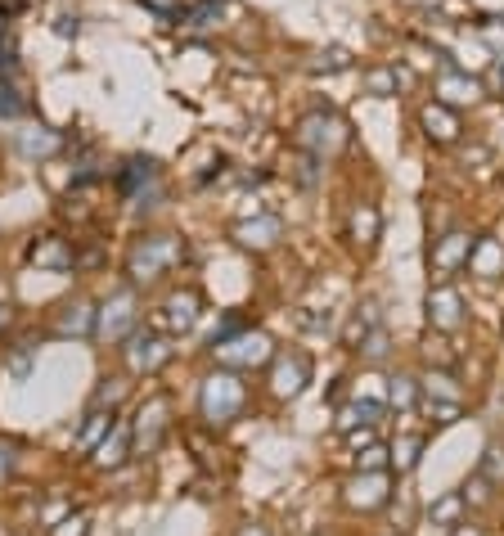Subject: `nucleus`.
I'll list each match as a JSON object with an SVG mask.
<instances>
[{
    "mask_svg": "<svg viewBox=\"0 0 504 536\" xmlns=\"http://www.w3.org/2000/svg\"><path fill=\"white\" fill-rule=\"evenodd\" d=\"M473 235H464V230H450V235H441L437 244H432L428 253V266L437 280H450L455 271H468V257H473Z\"/></svg>",
    "mask_w": 504,
    "mask_h": 536,
    "instance_id": "obj_7",
    "label": "nucleus"
},
{
    "mask_svg": "<svg viewBox=\"0 0 504 536\" xmlns=\"http://www.w3.org/2000/svg\"><path fill=\"white\" fill-rule=\"evenodd\" d=\"M414 401H419V383H414L410 374H396V379H392V406L396 410H410Z\"/></svg>",
    "mask_w": 504,
    "mask_h": 536,
    "instance_id": "obj_26",
    "label": "nucleus"
},
{
    "mask_svg": "<svg viewBox=\"0 0 504 536\" xmlns=\"http://www.w3.org/2000/svg\"><path fill=\"white\" fill-rule=\"evenodd\" d=\"M378 230H383L378 208H374V203H360V208L351 212V239H356V244H374Z\"/></svg>",
    "mask_w": 504,
    "mask_h": 536,
    "instance_id": "obj_21",
    "label": "nucleus"
},
{
    "mask_svg": "<svg viewBox=\"0 0 504 536\" xmlns=\"http://www.w3.org/2000/svg\"><path fill=\"white\" fill-rule=\"evenodd\" d=\"M32 266H41V271H72V248L68 239H41V244L32 248Z\"/></svg>",
    "mask_w": 504,
    "mask_h": 536,
    "instance_id": "obj_20",
    "label": "nucleus"
},
{
    "mask_svg": "<svg viewBox=\"0 0 504 536\" xmlns=\"http://www.w3.org/2000/svg\"><path fill=\"white\" fill-rule=\"evenodd\" d=\"M432 95H437L441 104H450V109H464V104L482 100L486 91L477 77L464 73V68H446V73H437V82H432Z\"/></svg>",
    "mask_w": 504,
    "mask_h": 536,
    "instance_id": "obj_10",
    "label": "nucleus"
},
{
    "mask_svg": "<svg viewBox=\"0 0 504 536\" xmlns=\"http://www.w3.org/2000/svg\"><path fill=\"white\" fill-rule=\"evenodd\" d=\"M9 473H14V451H9V446L0 442V482H5Z\"/></svg>",
    "mask_w": 504,
    "mask_h": 536,
    "instance_id": "obj_37",
    "label": "nucleus"
},
{
    "mask_svg": "<svg viewBox=\"0 0 504 536\" xmlns=\"http://www.w3.org/2000/svg\"><path fill=\"white\" fill-rule=\"evenodd\" d=\"M378 419H383V406H378V401H351V406L342 410V428H360V424L374 428Z\"/></svg>",
    "mask_w": 504,
    "mask_h": 536,
    "instance_id": "obj_24",
    "label": "nucleus"
},
{
    "mask_svg": "<svg viewBox=\"0 0 504 536\" xmlns=\"http://www.w3.org/2000/svg\"><path fill=\"white\" fill-rule=\"evenodd\" d=\"M95 316L99 311L90 307L86 298H72V302H63V307L54 311V334L59 338H90L95 334Z\"/></svg>",
    "mask_w": 504,
    "mask_h": 536,
    "instance_id": "obj_15",
    "label": "nucleus"
},
{
    "mask_svg": "<svg viewBox=\"0 0 504 536\" xmlns=\"http://www.w3.org/2000/svg\"><path fill=\"white\" fill-rule=\"evenodd\" d=\"M450 383H455V379L437 370V374H428V379H423V388H428V397H432V392H437L441 401H459V388H450Z\"/></svg>",
    "mask_w": 504,
    "mask_h": 536,
    "instance_id": "obj_31",
    "label": "nucleus"
},
{
    "mask_svg": "<svg viewBox=\"0 0 504 536\" xmlns=\"http://www.w3.org/2000/svg\"><path fill=\"white\" fill-rule=\"evenodd\" d=\"M459 514H464V496H459V491L432 505V523H450V527H455V518H459Z\"/></svg>",
    "mask_w": 504,
    "mask_h": 536,
    "instance_id": "obj_29",
    "label": "nucleus"
},
{
    "mask_svg": "<svg viewBox=\"0 0 504 536\" xmlns=\"http://www.w3.org/2000/svg\"><path fill=\"white\" fill-rule=\"evenodd\" d=\"M0 113H5V118H14V113H23V104L14 100V91H0Z\"/></svg>",
    "mask_w": 504,
    "mask_h": 536,
    "instance_id": "obj_36",
    "label": "nucleus"
},
{
    "mask_svg": "<svg viewBox=\"0 0 504 536\" xmlns=\"http://www.w3.org/2000/svg\"><path fill=\"white\" fill-rule=\"evenodd\" d=\"M18 149H23L27 158H32V154H54V149H59V136H54V131H45V127L23 131V136H18Z\"/></svg>",
    "mask_w": 504,
    "mask_h": 536,
    "instance_id": "obj_25",
    "label": "nucleus"
},
{
    "mask_svg": "<svg viewBox=\"0 0 504 536\" xmlns=\"http://www.w3.org/2000/svg\"><path fill=\"white\" fill-rule=\"evenodd\" d=\"M450 536H486V532L477 523H455V527H450Z\"/></svg>",
    "mask_w": 504,
    "mask_h": 536,
    "instance_id": "obj_38",
    "label": "nucleus"
},
{
    "mask_svg": "<svg viewBox=\"0 0 504 536\" xmlns=\"http://www.w3.org/2000/svg\"><path fill=\"white\" fill-rule=\"evenodd\" d=\"M360 469H392V451H383V446H365V455H356Z\"/></svg>",
    "mask_w": 504,
    "mask_h": 536,
    "instance_id": "obj_35",
    "label": "nucleus"
},
{
    "mask_svg": "<svg viewBox=\"0 0 504 536\" xmlns=\"http://www.w3.org/2000/svg\"><path fill=\"white\" fill-rule=\"evenodd\" d=\"M428 415L437 419V424H455V419L464 415V406H459V401H441L437 397V401H428Z\"/></svg>",
    "mask_w": 504,
    "mask_h": 536,
    "instance_id": "obj_33",
    "label": "nucleus"
},
{
    "mask_svg": "<svg viewBox=\"0 0 504 536\" xmlns=\"http://www.w3.org/2000/svg\"><path fill=\"white\" fill-rule=\"evenodd\" d=\"M360 356H365V361H374V365L387 356V329L383 325H374L365 338H360Z\"/></svg>",
    "mask_w": 504,
    "mask_h": 536,
    "instance_id": "obj_27",
    "label": "nucleus"
},
{
    "mask_svg": "<svg viewBox=\"0 0 504 536\" xmlns=\"http://www.w3.org/2000/svg\"><path fill=\"white\" fill-rule=\"evenodd\" d=\"M122 397H126V383H122V379H104V388L95 392V406H108V410H113Z\"/></svg>",
    "mask_w": 504,
    "mask_h": 536,
    "instance_id": "obj_34",
    "label": "nucleus"
},
{
    "mask_svg": "<svg viewBox=\"0 0 504 536\" xmlns=\"http://www.w3.org/2000/svg\"><path fill=\"white\" fill-rule=\"evenodd\" d=\"M306 383H311V356H302V352L275 356V370H270V392H275L279 401H293Z\"/></svg>",
    "mask_w": 504,
    "mask_h": 536,
    "instance_id": "obj_9",
    "label": "nucleus"
},
{
    "mask_svg": "<svg viewBox=\"0 0 504 536\" xmlns=\"http://www.w3.org/2000/svg\"><path fill=\"white\" fill-rule=\"evenodd\" d=\"M167 424H171V401L167 397H149L140 410H135V424H131V446L135 455H153L167 437Z\"/></svg>",
    "mask_w": 504,
    "mask_h": 536,
    "instance_id": "obj_5",
    "label": "nucleus"
},
{
    "mask_svg": "<svg viewBox=\"0 0 504 536\" xmlns=\"http://www.w3.org/2000/svg\"><path fill=\"white\" fill-rule=\"evenodd\" d=\"M279 235H284V221L279 217H257V221H239L234 226V239L243 248H275Z\"/></svg>",
    "mask_w": 504,
    "mask_h": 536,
    "instance_id": "obj_16",
    "label": "nucleus"
},
{
    "mask_svg": "<svg viewBox=\"0 0 504 536\" xmlns=\"http://www.w3.org/2000/svg\"><path fill=\"white\" fill-rule=\"evenodd\" d=\"M477 473H482L486 482H504V451L500 446H486V460H482V469Z\"/></svg>",
    "mask_w": 504,
    "mask_h": 536,
    "instance_id": "obj_30",
    "label": "nucleus"
},
{
    "mask_svg": "<svg viewBox=\"0 0 504 536\" xmlns=\"http://www.w3.org/2000/svg\"><path fill=\"white\" fill-rule=\"evenodd\" d=\"M297 149H306V154H315V158H329V154H338L342 145L351 140V131H347V122L338 118V113H306L302 122H297Z\"/></svg>",
    "mask_w": 504,
    "mask_h": 536,
    "instance_id": "obj_3",
    "label": "nucleus"
},
{
    "mask_svg": "<svg viewBox=\"0 0 504 536\" xmlns=\"http://www.w3.org/2000/svg\"><path fill=\"white\" fill-rule=\"evenodd\" d=\"M351 446H374V433H369V428L365 433H351Z\"/></svg>",
    "mask_w": 504,
    "mask_h": 536,
    "instance_id": "obj_40",
    "label": "nucleus"
},
{
    "mask_svg": "<svg viewBox=\"0 0 504 536\" xmlns=\"http://www.w3.org/2000/svg\"><path fill=\"white\" fill-rule=\"evenodd\" d=\"M243 401H248V388L234 370H216L203 379L198 388V415L207 419V428H225L243 415Z\"/></svg>",
    "mask_w": 504,
    "mask_h": 536,
    "instance_id": "obj_1",
    "label": "nucleus"
},
{
    "mask_svg": "<svg viewBox=\"0 0 504 536\" xmlns=\"http://www.w3.org/2000/svg\"><path fill=\"white\" fill-rule=\"evenodd\" d=\"M135 329V293L131 289H122V293H113V298L99 307V316H95V334L104 338V343H117V338H126Z\"/></svg>",
    "mask_w": 504,
    "mask_h": 536,
    "instance_id": "obj_8",
    "label": "nucleus"
},
{
    "mask_svg": "<svg viewBox=\"0 0 504 536\" xmlns=\"http://www.w3.org/2000/svg\"><path fill=\"white\" fill-rule=\"evenodd\" d=\"M360 86H365L369 95H378V100H383V95H396V86H401V73H396L392 64H383V68H369V73L360 77Z\"/></svg>",
    "mask_w": 504,
    "mask_h": 536,
    "instance_id": "obj_22",
    "label": "nucleus"
},
{
    "mask_svg": "<svg viewBox=\"0 0 504 536\" xmlns=\"http://www.w3.org/2000/svg\"><path fill=\"white\" fill-rule=\"evenodd\" d=\"M468 271L482 275V280H500L504 275V244H495L491 235H482L473 244V257H468Z\"/></svg>",
    "mask_w": 504,
    "mask_h": 536,
    "instance_id": "obj_17",
    "label": "nucleus"
},
{
    "mask_svg": "<svg viewBox=\"0 0 504 536\" xmlns=\"http://www.w3.org/2000/svg\"><path fill=\"white\" fill-rule=\"evenodd\" d=\"M176 262H185V239L149 235V239H140V244L131 248V257H126V275H131V284H153L158 275H167Z\"/></svg>",
    "mask_w": 504,
    "mask_h": 536,
    "instance_id": "obj_2",
    "label": "nucleus"
},
{
    "mask_svg": "<svg viewBox=\"0 0 504 536\" xmlns=\"http://www.w3.org/2000/svg\"><path fill=\"white\" fill-rule=\"evenodd\" d=\"M419 451H423V437H419V433L401 437V442L392 446V469H396V473H410L414 464H419Z\"/></svg>",
    "mask_w": 504,
    "mask_h": 536,
    "instance_id": "obj_23",
    "label": "nucleus"
},
{
    "mask_svg": "<svg viewBox=\"0 0 504 536\" xmlns=\"http://www.w3.org/2000/svg\"><path fill=\"white\" fill-rule=\"evenodd\" d=\"M387 496H392V478H387V469H360V478L347 482V505L351 509H378L387 505Z\"/></svg>",
    "mask_w": 504,
    "mask_h": 536,
    "instance_id": "obj_12",
    "label": "nucleus"
},
{
    "mask_svg": "<svg viewBox=\"0 0 504 536\" xmlns=\"http://www.w3.org/2000/svg\"><path fill=\"white\" fill-rule=\"evenodd\" d=\"M198 320V293L194 289H180L167 298V307L153 316V329H162V334H189Z\"/></svg>",
    "mask_w": 504,
    "mask_h": 536,
    "instance_id": "obj_11",
    "label": "nucleus"
},
{
    "mask_svg": "<svg viewBox=\"0 0 504 536\" xmlns=\"http://www.w3.org/2000/svg\"><path fill=\"white\" fill-rule=\"evenodd\" d=\"M86 532H90V518L86 514H68V518H59V523H54L50 536H86Z\"/></svg>",
    "mask_w": 504,
    "mask_h": 536,
    "instance_id": "obj_32",
    "label": "nucleus"
},
{
    "mask_svg": "<svg viewBox=\"0 0 504 536\" xmlns=\"http://www.w3.org/2000/svg\"><path fill=\"white\" fill-rule=\"evenodd\" d=\"M27 365H32V356H27V352H18V356H14V374H18V379H23V374H27Z\"/></svg>",
    "mask_w": 504,
    "mask_h": 536,
    "instance_id": "obj_39",
    "label": "nucleus"
},
{
    "mask_svg": "<svg viewBox=\"0 0 504 536\" xmlns=\"http://www.w3.org/2000/svg\"><path fill=\"white\" fill-rule=\"evenodd\" d=\"M126 455H135L131 428H126V424H113V433H108L104 442L95 446V464H99V469H117V464H126Z\"/></svg>",
    "mask_w": 504,
    "mask_h": 536,
    "instance_id": "obj_18",
    "label": "nucleus"
},
{
    "mask_svg": "<svg viewBox=\"0 0 504 536\" xmlns=\"http://www.w3.org/2000/svg\"><path fill=\"white\" fill-rule=\"evenodd\" d=\"M378 325V316H374V307H365V311H356V316H351V325H347V334H342V343L347 347H356L360 338L369 334V329Z\"/></svg>",
    "mask_w": 504,
    "mask_h": 536,
    "instance_id": "obj_28",
    "label": "nucleus"
},
{
    "mask_svg": "<svg viewBox=\"0 0 504 536\" xmlns=\"http://www.w3.org/2000/svg\"><path fill=\"white\" fill-rule=\"evenodd\" d=\"M122 352H126L131 374H158L162 365L176 356V347H171V338L162 334V329H131Z\"/></svg>",
    "mask_w": 504,
    "mask_h": 536,
    "instance_id": "obj_4",
    "label": "nucleus"
},
{
    "mask_svg": "<svg viewBox=\"0 0 504 536\" xmlns=\"http://www.w3.org/2000/svg\"><path fill=\"white\" fill-rule=\"evenodd\" d=\"M239 536H270V532L261 523H248V527H239Z\"/></svg>",
    "mask_w": 504,
    "mask_h": 536,
    "instance_id": "obj_41",
    "label": "nucleus"
},
{
    "mask_svg": "<svg viewBox=\"0 0 504 536\" xmlns=\"http://www.w3.org/2000/svg\"><path fill=\"white\" fill-rule=\"evenodd\" d=\"M212 352H216V361L230 365V370H248V365H266L270 356H275V343H270L266 334H252V329H239L234 338L216 343Z\"/></svg>",
    "mask_w": 504,
    "mask_h": 536,
    "instance_id": "obj_6",
    "label": "nucleus"
},
{
    "mask_svg": "<svg viewBox=\"0 0 504 536\" xmlns=\"http://www.w3.org/2000/svg\"><path fill=\"white\" fill-rule=\"evenodd\" d=\"M113 424H117V415L113 410H104V406H95L86 415V424H81V433H77V451H95L99 442H104L108 433H113Z\"/></svg>",
    "mask_w": 504,
    "mask_h": 536,
    "instance_id": "obj_19",
    "label": "nucleus"
},
{
    "mask_svg": "<svg viewBox=\"0 0 504 536\" xmlns=\"http://www.w3.org/2000/svg\"><path fill=\"white\" fill-rule=\"evenodd\" d=\"M419 127H423V136L432 140V145H455L459 140V113L450 109V104H441V100H432V104H423V113H419Z\"/></svg>",
    "mask_w": 504,
    "mask_h": 536,
    "instance_id": "obj_13",
    "label": "nucleus"
},
{
    "mask_svg": "<svg viewBox=\"0 0 504 536\" xmlns=\"http://www.w3.org/2000/svg\"><path fill=\"white\" fill-rule=\"evenodd\" d=\"M428 320H432V329H441V334H450V329L464 325V298H459V289L437 284V289L428 293Z\"/></svg>",
    "mask_w": 504,
    "mask_h": 536,
    "instance_id": "obj_14",
    "label": "nucleus"
}]
</instances>
